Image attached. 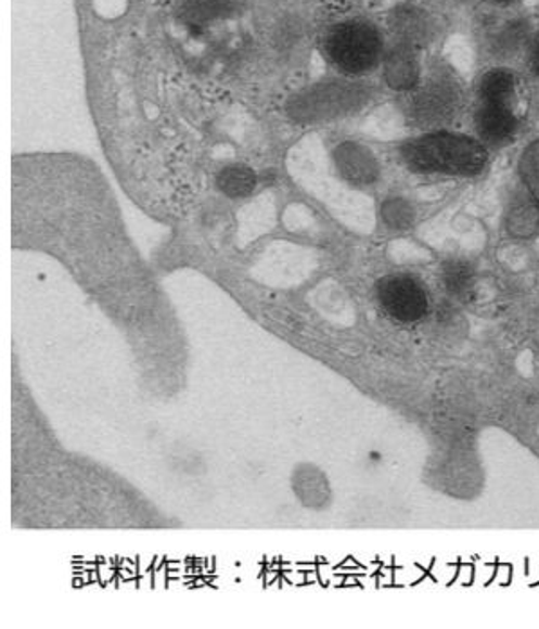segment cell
<instances>
[{"label":"cell","instance_id":"1","mask_svg":"<svg viewBox=\"0 0 539 629\" xmlns=\"http://www.w3.org/2000/svg\"><path fill=\"white\" fill-rule=\"evenodd\" d=\"M401 157L418 174L477 175L487 163L482 142L448 131H434L407 142Z\"/></svg>","mask_w":539,"mask_h":629},{"label":"cell","instance_id":"2","mask_svg":"<svg viewBox=\"0 0 539 629\" xmlns=\"http://www.w3.org/2000/svg\"><path fill=\"white\" fill-rule=\"evenodd\" d=\"M325 59L347 76L371 73L383 62L385 42L372 22L349 18L331 26L322 42Z\"/></svg>","mask_w":539,"mask_h":629},{"label":"cell","instance_id":"3","mask_svg":"<svg viewBox=\"0 0 539 629\" xmlns=\"http://www.w3.org/2000/svg\"><path fill=\"white\" fill-rule=\"evenodd\" d=\"M461 106V89L455 79L439 73L421 87L409 101L412 121L420 126H439L451 121Z\"/></svg>","mask_w":539,"mask_h":629},{"label":"cell","instance_id":"4","mask_svg":"<svg viewBox=\"0 0 539 629\" xmlns=\"http://www.w3.org/2000/svg\"><path fill=\"white\" fill-rule=\"evenodd\" d=\"M377 300L390 319L412 324L428 313V294L420 279L393 273L377 283Z\"/></svg>","mask_w":539,"mask_h":629},{"label":"cell","instance_id":"5","mask_svg":"<svg viewBox=\"0 0 539 629\" xmlns=\"http://www.w3.org/2000/svg\"><path fill=\"white\" fill-rule=\"evenodd\" d=\"M333 157H335L338 174L351 184H374L380 177V164L376 157L372 155L371 150H367L358 142H342L336 146Z\"/></svg>","mask_w":539,"mask_h":629},{"label":"cell","instance_id":"6","mask_svg":"<svg viewBox=\"0 0 539 629\" xmlns=\"http://www.w3.org/2000/svg\"><path fill=\"white\" fill-rule=\"evenodd\" d=\"M383 74L394 90H414L420 85V60L414 46L394 42L383 54Z\"/></svg>","mask_w":539,"mask_h":629},{"label":"cell","instance_id":"7","mask_svg":"<svg viewBox=\"0 0 539 629\" xmlns=\"http://www.w3.org/2000/svg\"><path fill=\"white\" fill-rule=\"evenodd\" d=\"M357 89L352 87H341V85H325L315 90L311 94L300 98L294 106L295 117L306 114V119L328 116L336 112L346 111L357 100Z\"/></svg>","mask_w":539,"mask_h":629},{"label":"cell","instance_id":"8","mask_svg":"<svg viewBox=\"0 0 539 629\" xmlns=\"http://www.w3.org/2000/svg\"><path fill=\"white\" fill-rule=\"evenodd\" d=\"M478 136L491 144H502L514 136L518 121L513 108L503 101H480L475 114Z\"/></svg>","mask_w":539,"mask_h":629},{"label":"cell","instance_id":"9","mask_svg":"<svg viewBox=\"0 0 539 629\" xmlns=\"http://www.w3.org/2000/svg\"><path fill=\"white\" fill-rule=\"evenodd\" d=\"M394 37L399 42L410 43V46H421L428 37V21L423 11L414 5H399L390 13L388 18Z\"/></svg>","mask_w":539,"mask_h":629},{"label":"cell","instance_id":"10","mask_svg":"<svg viewBox=\"0 0 539 629\" xmlns=\"http://www.w3.org/2000/svg\"><path fill=\"white\" fill-rule=\"evenodd\" d=\"M509 236L529 240L539 231V204L532 196H516L505 216Z\"/></svg>","mask_w":539,"mask_h":629},{"label":"cell","instance_id":"11","mask_svg":"<svg viewBox=\"0 0 539 629\" xmlns=\"http://www.w3.org/2000/svg\"><path fill=\"white\" fill-rule=\"evenodd\" d=\"M440 281L451 299L467 300L475 290V270L464 259H448L440 267Z\"/></svg>","mask_w":539,"mask_h":629},{"label":"cell","instance_id":"12","mask_svg":"<svg viewBox=\"0 0 539 629\" xmlns=\"http://www.w3.org/2000/svg\"><path fill=\"white\" fill-rule=\"evenodd\" d=\"M216 184L221 193L229 198H245L254 193L257 185V175L248 166L243 164H232L221 169L216 177Z\"/></svg>","mask_w":539,"mask_h":629},{"label":"cell","instance_id":"13","mask_svg":"<svg viewBox=\"0 0 539 629\" xmlns=\"http://www.w3.org/2000/svg\"><path fill=\"white\" fill-rule=\"evenodd\" d=\"M514 94V76L505 68H492L478 81V100L509 103Z\"/></svg>","mask_w":539,"mask_h":629},{"label":"cell","instance_id":"14","mask_svg":"<svg viewBox=\"0 0 539 629\" xmlns=\"http://www.w3.org/2000/svg\"><path fill=\"white\" fill-rule=\"evenodd\" d=\"M527 37H529V27H527L524 21L508 22L492 37V51L498 56H513L516 51L522 49Z\"/></svg>","mask_w":539,"mask_h":629},{"label":"cell","instance_id":"15","mask_svg":"<svg viewBox=\"0 0 539 629\" xmlns=\"http://www.w3.org/2000/svg\"><path fill=\"white\" fill-rule=\"evenodd\" d=\"M231 11V0H189L183 5L182 16L189 24H205L218 16L229 15Z\"/></svg>","mask_w":539,"mask_h":629},{"label":"cell","instance_id":"16","mask_svg":"<svg viewBox=\"0 0 539 629\" xmlns=\"http://www.w3.org/2000/svg\"><path fill=\"white\" fill-rule=\"evenodd\" d=\"M382 218L385 226L396 231H405L412 227L415 220V210L410 202L403 198H388L382 205Z\"/></svg>","mask_w":539,"mask_h":629},{"label":"cell","instance_id":"17","mask_svg":"<svg viewBox=\"0 0 539 629\" xmlns=\"http://www.w3.org/2000/svg\"><path fill=\"white\" fill-rule=\"evenodd\" d=\"M519 175H522L525 188L529 189L530 196L539 204V139L530 142L522 153Z\"/></svg>","mask_w":539,"mask_h":629},{"label":"cell","instance_id":"18","mask_svg":"<svg viewBox=\"0 0 539 629\" xmlns=\"http://www.w3.org/2000/svg\"><path fill=\"white\" fill-rule=\"evenodd\" d=\"M530 67L539 78V33L530 43Z\"/></svg>","mask_w":539,"mask_h":629},{"label":"cell","instance_id":"19","mask_svg":"<svg viewBox=\"0 0 539 629\" xmlns=\"http://www.w3.org/2000/svg\"><path fill=\"white\" fill-rule=\"evenodd\" d=\"M492 4H511L514 0H489Z\"/></svg>","mask_w":539,"mask_h":629}]
</instances>
